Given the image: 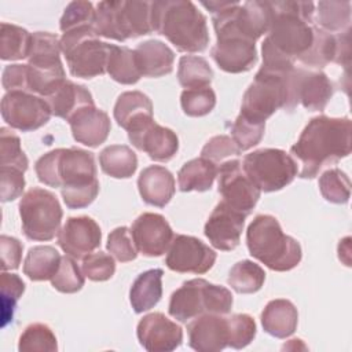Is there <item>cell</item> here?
<instances>
[{"label": "cell", "instance_id": "cell-32", "mask_svg": "<svg viewBox=\"0 0 352 352\" xmlns=\"http://www.w3.org/2000/svg\"><path fill=\"white\" fill-rule=\"evenodd\" d=\"M62 256L48 245L33 246L29 249L23 261V274L34 282L51 280L56 274Z\"/></svg>", "mask_w": 352, "mask_h": 352}, {"label": "cell", "instance_id": "cell-4", "mask_svg": "<svg viewBox=\"0 0 352 352\" xmlns=\"http://www.w3.org/2000/svg\"><path fill=\"white\" fill-rule=\"evenodd\" d=\"M271 23L265 40L280 55L296 62L314 43L315 4L311 1H270Z\"/></svg>", "mask_w": 352, "mask_h": 352}, {"label": "cell", "instance_id": "cell-51", "mask_svg": "<svg viewBox=\"0 0 352 352\" xmlns=\"http://www.w3.org/2000/svg\"><path fill=\"white\" fill-rule=\"evenodd\" d=\"M21 169L12 166H0V187L1 201L10 202L22 195L25 188V177Z\"/></svg>", "mask_w": 352, "mask_h": 352}, {"label": "cell", "instance_id": "cell-21", "mask_svg": "<svg viewBox=\"0 0 352 352\" xmlns=\"http://www.w3.org/2000/svg\"><path fill=\"white\" fill-rule=\"evenodd\" d=\"M210 50L216 65L227 73L249 72L257 62L256 43L239 36H220Z\"/></svg>", "mask_w": 352, "mask_h": 352}, {"label": "cell", "instance_id": "cell-26", "mask_svg": "<svg viewBox=\"0 0 352 352\" xmlns=\"http://www.w3.org/2000/svg\"><path fill=\"white\" fill-rule=\"evenodd\" d=\"M140 74L144 77H162L173 70L175 52L160 40H147L133 50Z\"/></svg>", "mask_w": 352, "mask_h": 352}, {"label": "cell", "instance_id": "cell-28", "mask_svg": "<svg viewBox=\"0 0 352 352\" xmlns=\"http://www.w3.org/2000/svg\"><path fill=\"white\" fill-rule=\"evenodd\" d=\"M52 116L69 121L84 107L95 106L91 92L80 84L66 80L54 95L47 98Z\"/></svg>", "mask_w": 352, "mask_h": 352}, {"label": "cell", "instance_id": "cell-34", "mask_svg": "<svg viewBox=\"0 0 352 352\" xmlns=\"http://www.w3.org/2000/svg\"><path fill=\"white\" fill-rule=\"evenodd\" d=\"M106 72L114 81L125 85L136 84L142 77L136 63L135 51L125 45L120 47L110 44Z\"/></svg>", "mask_w": 352, "mask_h": 352}, {"label": "cell", "instance_id": "cell-41", "mask_svg": "<svg viewBox=\"0 0 352 352\" xmlns=\"http://www.w3.org/2000/svg\"><path fill=\"white\" fill-rule=\"evenodd\" d=\"M180 104L184 114L190 117H202L214 109L216 94L210 87L184 89L180 95Z\"/></svg>", "mask_w": 352, "mask_h": 352}, {"label": "cell", "instance_id": "cell-40", "mask_svg": "<svg viewBox=\"0 0 352 352\" xmlns=\"http://www.w3.org/2000/svg\"><path fill=\"white\" fill-rule=\"evenodd\" d=\"M319 190L323 198L331 204H346L351 197V180L338 168L327 169L319 177Z\"/></svg>", "mask_w": 352, "mask_h": 352}, {"label": "cell", "instance_id": "cell-17", "mask_svg": "<svg viewBox=\"0 0 352 352\" xmlns=\"http://www.w3.org/2000/svg\"><path fill=\"white\" fill-rule=\"evenodd\" d=\"M102 231L89 216L69 217L58 232V245L74 260H82L100 246Z\"/></svg>", "mask_w": 352, "mask_h": 352}, {"label": "cell", "instance_id": "cell-7", "mask_svg": "<svg viewBox=\"0 0 352 352\" xmlns=\"http://www.w3.org/2000/svg\"><path fill=\"white\" fill-rule=\"evenodd\" d=\"M232 302V294L227 287L195 278L186 280L172 293L168 311L176 320L187 323L202 314L227 315Z\"/></svg>", "mask_w": 352, "mask_h": 352}, {"label": "cell", "instance_id": "cell-35", "mask_svg": "<svg viewBox=\"0 0 352 352\" xmlns=\"http://www.w3.org/2000/svg\"><path fill=\"white\" fill-rule=\"evenodd\" d=\"M32 47V33L26 29L1 22L0 26V58L3 60L28 59Z\"/></svg>", "mask_w": 352, "mask_h": 352}, {"label": "cell", "instance_id": "cell-10", "mask_svg": "<svg viewBox=\"0 0 352 352\" xmlns=\"http://www.w3.org/2000/svg\"><path fill=\"white\" fill-rule=\"evenodd\" d=\"M22 231L30 241H51L62 221V208L54 192L33 187L19 201Z\"/></svg>", "mask_w": 352, "mask_h": 352}, {"label": "cell", "instance_id": "cell-48", "mask_svg": "<svg viewBox=\"0 0 352 352\" xmlns=\"http://www.w3.org/2000/svg\"><path fill=\"white\" fill-rule=\"evenodd\" d=\"M81 271L88 279L94 282H103L114 275L116 263L114 258L104 252L89 253L82 258Z\"/></svg>", "mask_w": 352, "mask_h": 352}, {"label": "cell", "instance_id": "cell-6", "mask_svg": "<svg viewBox=\"0 0 352 352\" xmlns=\"http://www.w3.org/2000/svg\"><path fill=\"white\" fill-rule=\"evenodd\" d=\"M148 1H100L95 8L94 30L96 36L125 41L150 34L151 11Z\"/></svg>", "mask_w": 352, "mask_h": 352}, {"label": "cell", "instance_id": "cell-31", "mask_svg": "<svg viewBox=\"0 0 352 352\" xmlns=\"http://www.w3.org/2000/svg\"><path fill=\"white\" fill-rule=\"evenodd\" d=\"M60 52V38H58L56 34L50 32H34L32 33L28 65L43 70L63 69Z\"/></svg>", "mask_w": 352, "mask_h": 352}, {"label": "cell", "instance_id": "cell-19", "mask_svg": "<svg viewBox=\"0 0 352 352\" xmlns=\"http://www.w3.org/2000/svg\"><path fill=\"white\" fill-rule=\"evenodd\" d=\"M140 345L150 352H170L180 346L183 330L161 312L143 316L136 327Z\"/></svg>", "mask_w": 352, "mask_h": 352}, {"label": "cell", "instance_id": "cell-23", "mask_svg": "<svg viewBox=\"0 0 352 352\" xmlns=\"http://www.w3.org/2000/svg\"><path fill=\"white\" fill-rule=\"evenodd\" d=\"M67 122L74 140L88 147H98L104 143L111 129L107 113L95 106L81 109Z\"/></svg>", "mask_w": 352, "mask_h": 352}, {"label": "cell", "instance_id": "cell-38", "mask_svg": "<svg viewBox=\"0 0 352 352\" xmlns=\"http://www.w3.org/2000/svg\"><path fill=\"white\" fill-rule=\"evenodd\" d=\"M213 78V70L202 56L184 55L179 60L177 80L186 89L209 87Z\"/></svg>", "mask_w": 352, "mask_h": 352}, {"label": "cell", "instance_id": "cell-25", "mask_svg": "<svg viewBox=\"0 0 352 352\" xmlns=\"http://www.w3.org/2000/svg\"><path fill=\"white\" fill-rule=\"evenodd\" d=\"M113 114L117 124L128 132L154 120L153 103L150 98L140 91L122 92L117 98Z\"/></svg>", "mask_w": 352, "mask_h": 352}, {"label": "cell", "instance_id": "cell-11", "mask_svg": "<svg viewBox=\"0 0 352 352\" xmlns=\"http://www.w3.org/2000/svg\"><path fill=\"white\" fill-rule=\"evenodd\" d=\"M242 169L254 186L264 192L282 190L298 173L297 161L280 148H258L246 154Z\"/></svg>", "mask_w": 352, "mask_h": 352}, {"label": "cell", "instance_id": "cell-33", "mask_svg": "<svg viewBox=\"0 0 352 352\" xmlns=\"http://www.w3.org/2000/svg\"><path fill=\"white\" fill-rule=\"evenodd\" d=\"M102 170L114 179H128L138 168L135 151L125 144H111L104 147L99 154Z\"/></svg>", "mask_w": 352, "mask_h": 352}, {"label": "cell", "instance_id": "cell-47", "mask_svg": "<svg viewBox=\"0 0 352 352\" xmlns=\"http://www.w3.org/2000/svg\"><path fill=\"white\" fill-rule=\"evenodd\" d=\"M95 22V8L89 1H72L65 8L60 18V30L69 32L81 26H94Z\"/></svg>", "mask_w": 352, "mask_h": 352}, {"label": "cell", "instance_id": "cell-39", "mask_svg": "<svg viewBox=\"0 0 352 352\" xmlns=\"http://www.w3.org/2000/svg\"><path fill=\"white\" fill-rule=\"evenodd\" d=\"M21 352H55L58 342L54 331L44 323L29 324L19 337Z\"/></svg>", "mask_w": 352, "mask_h": 352}, {"label": "cell", "instance_id": "cell-22", "mask_svg": "<svg viewBox=\"0 0 352 352\" xmlns=\"http://www.w3.org/2000/svg\"><path fill=\"white\" fill-rule=\"evenodd\" d=\"M188 345L198 352H220L228 346V320L219 314H202L187 324Z\"/></svg>", "mask_w": 352, "mask_h": 352}, {"label": "cell", "instance_id": "cell-43", "mask_svg": "<svg viewBox=\"0 0 352 352\" xmlns=\"http://www.w3.org/2000/svg\"><path fill=\"white\" fill-rule=\"evenodd\" d=\"M25 292V282L16 275L3 271L1 274V326L12 322L18 300Z\"/></svg>", "mask_w": 352, "mask_h": 352}, {"label": "cell", "instance_id": "cell-44", "mask_svg": "<svg viewBox=\"0 0 352 352\" xmlns=\"http://www.w3.org/2000/svg\"><path fill=\"white\" fill-rule=\"evenodd\" d=\"M0 165L12 166L25 172L29 161L21 148L19 138L6 126L0 128Z\"/></svg>", "mask_w": 352, "mask_h": 352}, {"label": "cell", "instance_id": "cell-16", "mask_svg": "<svg viewBox=\"0 0 352 352\" xmlns=\"http://www.w3.org/2000/svg\"><path fill=\"white\" fill-rule=\"evenodd\" d=\"M131 235L139 253L147 257H158L168 252L173 239V231L162 214L142 213L131 227Z\"/></svg>", "mask_w": 352, "mask_h": 352}, {"label": "cell", "instance_id": "cell-2", "mask_svg": "<svg viewBox=\"0 0 352 352\" xmlns=\"http://www.w3.org/2000/svg\"><path fill=\"white\" fill-rule=\"evenodd\" d=\"M351 148V120L322 114L309 120L298 140L290 147V154L301 164L300 177L314 179L324 165L348 157Z\"/></svg>", "mask_w": 352, "mask_h": 352}, {"label": "cell", "instance_id": "cell-53", "mask_svg": "<svg viewBox=\"0 0 352 352\" xmlns=\"http://www.w3.org/2000/svg\"><path fill=\"white\" fill-rule=\"evenodd\" d=\"M3 88L7 92L22 91L29 92L28 87V65H8L3 70L1 77Z\"/></svg>", "mask_w": 352, "mask_h": 352}, {"label": "cell", "instance_id": "cell-42", "mask_svg": "<svg viewBox=\"0 0 352 352\" xmlns=\"http://www.w3.org/2000/svg\"><path fill=\"white\" fill-rule=\"evenodd\" d=\"M51 285L60 293L72 294L84 286V274L70 256H63L56 274L51 278Z\"/></svg>", "mask_w": 352, "mask_h": 352}, {"label": "cell", "instance_id": "cell-8", "mask_svg": "<svg viewBox=\"0 0 352 352\" xmlns=\"http://www.w3.org/2000/svg\"><path fill=\"white\" fill-rule=\"evenodd\" d=\"M293 70L275 72L260 67L243 94L239 114L256 122H265L278 109L290 111V76Z\"/></svg>", "mask_w": 352, "mask_h": 352}, {"label": "cell", "instance_id": "cell-29", "mask_svg": "<svg viewBox=\"0 0 352 352\" xmlns=\"http://www.w3.org/2000/svg\"><path fill=\"white\" fill-rule=\"evenodd\" d=\"M162 275L161 268H151L133 280L129 290V301L136 314L154 308L162 297Z\"/></svg>", "mask_w": 352, "mask_h": 352}, {"label": "cell", "instance_id": "cell-14", "mask_svg": "<svg viewBox=\"0 0 352 352\" xmlns=\"http://www.w3.org/2000/svg\"><path fill=\"white\" fill-rule=\"evenodd\" d=\"M216 257V252L201 239L177 234L170 242L165 264L169 270L180 274L191 272L202 275L213 267Z\"/></svg>", "mask_w": 352, "mask_h": 352}, {"label": "cell", "instance_id": "cell-5", "mask_svg": "<svg viewBox=\"0 0 352 352\" xmlns=\"http://www.w3.org/2000/svg\"><path fill=\"white\" fill-rule=\"evenodd\" d=\"M246 243L250 256L272 271L285 272L297 267L302 252L300 243L286 235L271 214H257L248 227Z\"/></svg>", "mask_w": 352, "mask_h": 352}, {"label": "cell", "instance_id": "cell-1", "mask_svg": "<svg viewBox=\"0 0 352 352\" xmlns=\"http://www.w3.org/2000/svg\"><path fill=\"white\" fill-rule=\"evenodd\" d=\"M41 183L60 187L63 202L69 209L91 205L99 192L94 153L69 147L55 148L41 155L34 165Z\"/></svg>", "mask_w": 352, "mask_h": 352}, {"label": "cell", "instance_id": "cell-30", "mask_svg": "<svg viewBox=\"0 0 352 352\" xmlns=\"http://www.w3.org/2000/svg\"><path fill=\"white\" fill-rule=\"evenodd\" d=\"M217 177V165L204 157L190 160L177 173L179 190L183 192H204L212 188Z\"/></svg>", "mask_w": 352, "mask_h": 352}, {"label": "cell", "instance_id": "cell-12", "mask_svg": "<svg viewBox=\"0 0 352 352\" xmlns=\"http://www.w3.org/2000/svg\"><path fill=\"white\" fill-rule=\"evenodd\" d=\"M52 116L47 99L22 91L7 92L1 99V117L14 129L30 132L45 125Z\"/></svg>", "mask_w": 352, "mask_h": 352}, {"label": "cell", "instance_id": "cell-50", "mask_svg": "<svg viewBox=\"0 0 352 352\" xmlns=\"http://www.w3.org/2000/svg\"><path fill=\"white\" fill-rule=\"evenodd\" d=\"M242 151L238 148L234 139L228 135H216L210 138L202 147L201 157L217 164L227 157L239 155Z\"/></svg>", "mask_w": 352, "mask_h": 352}, {"label": "cell", "instance_id": "cell-15", "mask_svg": "<svg viewBox=\"0 0 352 352\" xmlns=\"http://www.w3.org/2000/svg\"><path fill=\"white\" fill-rule=\"evenodd\" d=\"M334 94V84L320 70L294 67L290 76V111L301 103L309 111H323Z\"/></svg>", "mask_w": 352, "mask_h": 352}, {"label": "cell", "instance_id": "cell-9", "mask_svg": "<svg viewBox=\"0 0 352 352\" xmlns=\"http://www.w3.org/2000/svg\"><path fill=\"white\" fill-rule=\"evenodd\" d=\"M60 50L72 76L92 78L106 73L110 44L99 40L94 26L65 32L60 37Z\"/></svg>", "mask_w": 352, "mask_h": 352}, {"label": "cell", "instance_id": "cell-46", "mask_svg": "<svg viewBox=\"0 0 352 352\" xmlns=\"http://www.w3.org/2000/svg\"><path fill=\"white\" fill-rule=\"evenodd\" d=\"M228 320V346L242 349L256 337V322L248 314H234Z\"/></svg>", "mask_w": 352, "mask_h": 352}, {"label": "cell", "instance_id": "cell-49", "mask_svg": "<svg viewBox=\"0 0 352 352\" xmlns=\"http://www.w3.org/2000/svg\"><path fill=\"white\" fill-rule=\"evenodd\" d=\"M107 250L121 263L132 261L138 257V249L133 243L128 227H117L107 236Z\"/></svg>", "mask_w": 352, "mask_h": 352}, {"label": "cell", "instance_id": "cell-3", "mask_svg": "<svg viewBox=\"0 0 352 352\" xmlns=\"http://www.w3.org/2000/svg\"><path fill=\"white\" fill-rule=\"evenodd\" d=\"M153 32L165 36L180 52H202L209 44L205 15L188 0H160L150 4Z\"/></svg>", "mask_w": 352, "mask_h": 352}, {"label": "cell", "instance_id": "cell-20", "mask_svg": "<svg viewBox=\"0 0 352 352\" xmlns=\"http://www.w3.org/2000/svg\"><path fill=\"white\" fill-rule=\"evenodd\" d=\"M128 139L132 146L158 162L170 161L179 150L177 135L172 129L158 125L154 120L129 131Z\"/></svg>", "mask_w": 352, "mask_h": 352}, {"label": "cell", "instance_id": "cell-52", "mask_svg": "<svg viewBox=\"0 0 352 352\" xmlns=\"http://www.w3.org/2000/svg\"><path fill=\"white\" fill-rule=\"evenodd\" d=\"M23 245L14 236H0V254H1V270H16L21 264Z\"/></svg>", "mask_w": 352, "mask_h": 352}, {"label": "cell", "instance_id": "cell-27", "mask_svg": "<svg viewBox=\"0 0 352 352\" xmlns=\"http://www.w3.org/2000/svg\"><path fill=\"white\" fill-rule=\"evenodd\" d=\"M298 323L294 304L286 298L271 300L261 312V326L265 333L276 338L290 337Z\"/></svg>", "mask_w": 352, "mask_h": 352}, {"label": "cell", "instance_id": "cell-24", "mask_svg": "<svg viewBox=\"0 0 352 352\" xmlns=\"http://www.w3.org/2000/svg\"><path fill=\"white\" fill-rule=\"evenodd\" d=\"M175 177L161 165L144 168L138 179V188L142 199L153 206L164 208L175 194Z\"/></svg>", "mask_w": 352, "mask_h": 352}, {"label": "cell", "instance_id": "cell-13", "mask_svg": "<svg viewBox=\"0 0 352 352\" xmlns=\"http://www.w3.org/2000/svg\"><path fill=\"white\" fill-rule=\"evenodd\" d=\"M217 184L221 201L246 217L254 209L261 191L245 175L239 160H228L217 168Z\"/></svg>", "mask_w": 352, "mask_h": 352}, {"label": "cell", "instance_id": "cell-37", "mask_svg": "<svg viewBox=\"0 0 352 352\" xmlns=\"http://www.w3.org/2000/svg\"><path fill=\"white\" fill-rule=\"evenodd\" d=\"M318 28L337 34L349 30L351 3L349 1H319L318 3Z\"/></svg>", "mask_w": 352, "mask_h": 352}, {"label": "cell", "instance_id": "cell-45", "mask_svg": "<svg viewBox=\"0 0 352 352\" xmlns=\"http://www.w3.org/2000/svg\"><path fill=\"white\" fill-rule=\"evenodd\" d=\"M264 131L265 122H256L239 114L231 126V138L241 151H246L260 143L264 136Z\"/></svg>", "mask_w": 352, "mask_h": 352}, {"label": "cell", "instance_id": "cell-18", "mask_svg": "<svg viewBox=\"0 0 352 352\" xmlns=\"http://www.w3.org/2000/svg\"><path fill=\"white\" fill-rule=\"evenodd\" d=\"M245 219L246 216L243 213L220 201L205 223V236L219 250H234L241 242Z\"/></svg>", "mask_w": 352, "mask_h": 352}, {"label": "cell", "instance_id": "cell-36", "mask_svg": "<svg viewBox=\"0 0 352 352\" xmlns=\"http://www.w3.org/2000/svg\"><path fill=\"white\" fill-rule=\"evenodd\" d=\"M265 280L264 270L250 261L241 260L232 265L228 274V285L239 294H252L258 292Z\"/></svg>", "mask_w": 352, "mask_h": 352}]
</instances>
